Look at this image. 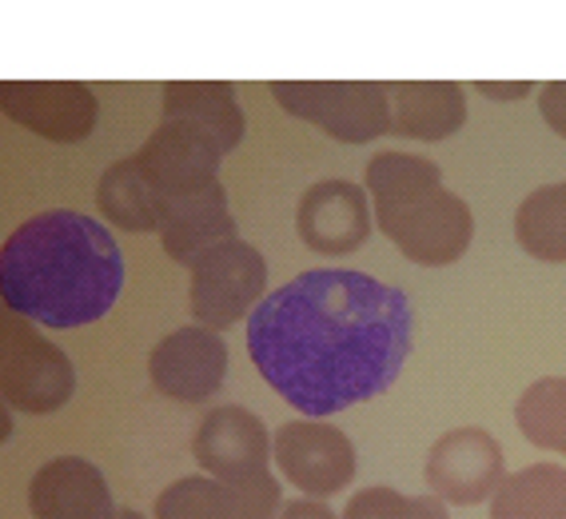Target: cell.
Wrapping results in <instances>:
<instances>
[{
    "instance_id": "cell-19",
    "label": "cell",
    "mask_w": 566,
    "mask_h": 519,
    "mask_svg": "<svg viewBox=\"0 0 566 519\" xmlns=\"http://www.w3.org/2000/svg\"><path fill=\"white\" fill-rule=\"evenodd\" d=\"M96 204H101V212L108 216L112 225L124 228V232H160L164 196L148 180V173L136 164V156L104 168L101 184H96Z\"/></svg>"
},
{
    "instance_id": "cell-21",
    "label": "cell",
    "mask_w": 566,
    "mask_h": 519,
    "mask_svg": "<svg viewBox=\"0 0 566 519\" xmlns=\"http://www.w3.org/2000/svg\"><path fill=\"white\" fill-rule=\"evenodd\" d=\"M491 519H566V468L531 464L503 476L491 496Z\"/></svg>"
},
{
    "instance_id": "cell-3",
    "label": "cell",
    "mask_w": 566,
    "mask_h": 519,
    "mask_svg": "<svg viewBox=\"0 0 566 519\" xmlns=\"http://www.w3.org/2000/svg\"><path fill=\"white\" fill-rule=\"evenodd\" d=\"M283 113L324 128L339 144H371L391 133V84L379 81H275Z\"/></svg>"
},
{
    "instance_id": "cell-14",
    "label": "cell",
    "mask_w": 566,
    "mask_h": 519,
    "mask_svg": "<svg viewBox=\"0 0 566 519\" xmlns=\"http://www.w3.org/2000/svg\"><path fill=\"white\" fill-rule=\"evenodd\" d=\"M280 508L283 488L272 471L248 484L188 476L156 496V519H275Z\"/></svg>"
},
{
    "instance_id": "cell-2",
    "label": "cell",
    "mask_w": 566,
    "mask_h": 519,
    "mask_svg": "<svg viewBox=\"0 0 566 519\" xmlns=\"http://www.w3.org/2000/svg\"><path fill=\"white\" fill-rule=\"evenodd\" d=\"M0 292L12 316L41 328L96 324L124 292V252L92 216L41 212L4 240Z\"/></svg>"
},
{
    "instance_id": "cell-9",
    "label": "cell",
    "mask_w": 566,
    "mask_h": 519,
    "mask_svg": "<svg viewBox=\"0 0 566 519\" xmlns=\"http://www.w3.org/2000/svg\"><path fill=\"white\" fill-rule=\"evenodd\" d=\"M427 488L443 504L475 508L503 484V448L486 428H451L427 451Z\"/></svg>"
},
{
    "instance_id": "cell-5",
    "label": "cell",
    "mask_w": 566,
    "mask_h": 519,
    "mask_svg": "<svg viewBox=\"0 0 566 519\" xmlns=\"http://www.w3.org/2000/svg\"><path fill=\"white\" fill-rule=\"evenodd\" d=\"M0 392L17 412L49 416L76 392V367L61 347L32 328V320L12 316L0 328Z\"/></svg>"
},
{
    "instance_id": "cell-8",
    "label": "cell",
    "mask_w": 566,
    "mask_h": 519,
    "mask_svg": "<svg viewBox=\"0 0 566 519\" xmlns=\"http://www.w3.org/2000/svg\"><path fill=\"white\" fill-rule=\"evenodd\" d=\"M228 364H232V352H228L223 332L188 324L168 332L153 347L148 376H153L156 392H164L176 404H203V399H212L223 387Z\"/></svg>"
},
{
    "instance_id": "cell-26",
    "label": "cell",
    "mask_w": 566,
    "mask_h": 519,
    "mask_svg": "<svg viewBox=\"0 0 566 519\" xmlns=\"http://www.w3.org/2000/svg\"><path fill=\"white\" fill-rule=\"evenodd\" d=\"M275 519H344V516H335L324 499L304 496V499H287V504L275 511Z\"/></svg>"
},
{
    "instance_id": "cell-18",
    "label": "cell",
    "mask_w": 566,
    "mask_h": 519,
    "mask_svg": "<svg viewBox=\"0 0 566 519\" xmlns=\"http://www.w3.org/2000/svg\"><path fill=\"white\" fill-rule=\"evenodd\" d=\"M164 121H184L212 136L223 153L240 148L248 136L240 96L228 81H172L164 84Z\"/></svg>"
},
{
    "instance_id": "cell-10",
    "label": "cell",
    "mask_w": 566,
    "mask_h": 519,
    "mask_svg": "<svg viewBox=\"0 0 566 519\" xmlns=\"http://www.w3.org/2000/svg\"><path fill=\"white\" fill-rule=\"evenodd\" d=\"M4 116L52 144H81L101 121L96 92L81 81H4Z\"/></svg>"
},
{
    "instance_id": "cell-6",
    "label": "cell",
    "mask_w": 566,
    "mask_h": 519,
    "mask_svg": "<svg viewBox=\"0 0 566 519\" xmlns=\"http://www.w3.org/2000/svg\"><path fill=\"white\" fill-rule=\"evenodd\" d=\"M379 232L411 264L447 268V264H459L467 256V248H471L475 216H471V204L463 196L451 193V188H439V193L423 196V200L407 204L403 212L384 216Z\"/></svg>"
},
{
    "instance_id": "cell-11",
    "label": "cell",
    "mask_w": 566,
    "mask_h": 519,
    "mask_svg": "<svg viewBox=\"0 0 566 519\" xmlns=\"http://www.w3.org/2000/svg\"><path fill=\"white\" fill-rule=\"evenodd\" d=\"M192 456L220 484H248V479L268 476L272 436H268V428H263V419L255 412L228 404L200 419L192 439Z\"/></svg>"
},
{
    "instance_id": "cell-24",
    "label": "cell",
    "mask_w": 566,
    "mask_h": 519,
    "mask_svg": "<svg viewBox=\"0 0 566 519\" xmlns=\"http://www.w3.org/2000/svg\"><path fill=\"white\" fill-rule=\"evenodd\" d=\"M344 519H451L439 496H403L395 488H364L347 499Z\"/></svg>"
},
{
    "instance_id": "cell-13",
    "label": "cell",
    "mask_w": 566,
    "mask_h": 519,
    "mask_svg": "<svg viewBox=\"0 0 566 519\" xmlns=\"http://www.w3.org/2000/svg\"><path fill=\"white\" fill-rule=\"evenodd\" d=\"M223 148L203 136L200 128L184 121H160L156 133L144 141V148L136 153V164H140L148 180L160 188L164 204L176 200V196L200 193L208 184L220 180V160Z\"/></svg>"
},
{
    "instance_id": "cell-15",
    "label": "cell",
    "mask_w": 566,
    "mask_h": 519,
    "mask_svg": "<svg viewBox=\"0 0 566 519\" xmlns=\"http://www.w3.org/2000/svg\"><path fill=\"white\" fill-rule=\"evenodd\" d=\"M32 519H116L108 479L81 456L49 459L29 484Z\"/></svg>"
},
{
    "instance_id": "cell-17",
    "label": "cell",
    "mask_w": 566,
    "mask_h": 519,
    "mask_svg": "<svg viewBox=\"0 0 566 519\" xmlns=\"http://www.w3.org/2000/svg\"><path fill=\"white\" fill-rule=\"evenodd\" d=\"M467 124V92L455 81L391 84V133L407 141H451Z\"/></svg>"
},
{
    "instance_id": "cell-25",
    "label": "cell",
    "mask_w": 566,
    "mask_h": 519,
    "mask_svg": "<svg viewBox=\"0 0 566 519\" xmlns=\"http://www.w3.org/2000/svg\"><path fill=\"white\" fill-rule=\"evenodd\" d=\"M538 113L551 124V133L566 141V81H551L538 92Z\"/></svg>"
},
{
    "instance_id": "cell-20",
    "label": "cell",
    "mask_w": 566,
    "mask_h": 519,
    "mask_svg": "<svg viewBox=\"0 0 566 519\" xmlns=\"http://www.w3.org/2000/svg\"><path fill=\"white\" fill-rule=\"evenodd\" d=\"M443 188V173L431 156L415 153H379L367 160V196H371L375 220L403 212L407 204Z\"/></svg>"
},
{
    "instance_id": "cell-7",
    "label": "cell",
    "mask_w": 566,
    "mask_h": 519,
    "mask_svg": "<svg viewBox=\"0 0 566 519\" xmlns=\"http://www.w3.org/2000/svg\"><path fill=\"white\" fill-rule=\"evenodd\" d=\"M272 459L280 464L283 479L312 499H327L344 491L355 479V444L347 432L324 419H287L272 436Z\"/></svg>"
},
{
    "instance_id": "cell-4",
    "label": "cell",
    "mask_w": 566,
    "mask_h": 519,
    "mask_svg": "<svg viewBox=\"0 0 566 519\" xmlns=\"http://www.w3.org/2000/svg\"><path fill=\"white\" fill-rule=\"evenodd\" d=\"M192 284H188V312L196 324L228 332L240 320H252V312L268 295V260L248 240H223L192 260Z\"/></svg>"
},
{
    "instance_id": "cell-1",
    "label": "cell",
    "mask_w": 566,
    "mask_h": 519,
    "mask_svg": "<svg viewBox=\"0 0 566 519\" xmlns=\"http://www.w3.org/2000/svg\"><path fill=\"white\" fill-rule=\"evenodd\" d=\"M411 300L355 268H315L263 295L248 356L283 404L324 419L384 396L411 356Z\"/></svg>"
},
{
    "instance_id": "cell-23",
    "label": "cell",
    "mask_w": 566,
    "mask_h": 519,
    "mask_svg": "<svg viewBox=\"0 0 566 519\" xmlns=\"http://www.w3.org/2000/svg\"><path fill=\"white\" fill-rule=\"evenodd\" d=\"M515 424L535 448L566 456V376H543L515 404Z\"/></svg>"
},
{
    "instance_id": "cell-28",
    "label": "cell",
    "mask_w": 566,
    "mask_h": 519,
    "mask_svg": "<svg viewBox=\"0 0 566 519\" xmlns=\"http://www.w3.org/2000/svg\"><path fill=\"white\" fill-rule=\"evenodd\" d=\"M116 519H144L136 508H124V511H116Z\"/></svg>"
},
{
    "instance_id": "cell-27",
    "label": "cell",
    "mask_w": 566,
    "mask_h": 519,
    "mask_svg": "<svg viewBox=\"0 0 566 519\" xmlns=\"http://www.w3.org/2000/svg\"><path fill=\"white\" fill-rule=\"evenodd\" d=\"M475 89L483 92V96H491V101L506 104V101H523V96H531L535 84L531 81H479Z\"/></svg>"
},
{
    "instance_id": "cell-16",
    "label": "cell",
    "mask_w": 566,
    "mask_h": 519,
    "mask_svg": "<svg viewBox=\"0 0 566 519\" xmlns=\"http://www.w3.org/2000/svg\"><path fill=\"white\" fill-rule=\"evenodd\" d=\"M223 240H235V216L228 208V193L220 180L164 204L160 245L184 268H192L196 256L223 245Z\"/></svg>"
},
{
    "instance_id": "cell-12",
    "label": "cell",
    "mask_w": 566,
    "mask_h": 519,
    "mask_svg": "<svg viewBox=\"0 0 566 519\" xmlns=\"http://www.w3.org/2000/svg\"><path fill=\"white\" fill-rule=\"evenodd\" d=\"M375 225V208L367 188L352 180H319L312 184L295 212V232L312 252L347 256L367 245Z\"/></svg>"
},
{
    "instance_id": "cell-22",
    "label": "cell",
    "mask_w": 566,
    "mask_h": 519,
    "mask_svg": "<svg viewBox=\"0 0 566 519\" xmlns=\"http://www.w3.org/2000/svg\"><path fill=\"white\" fill-rule=\"evenodd\" d=\"M515 236L538 264H566V180L543 184L518 204Z\"/></svg>"
}]
</instances>
